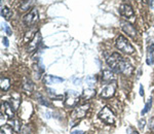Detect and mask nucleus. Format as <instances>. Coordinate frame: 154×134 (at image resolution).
Wrapping results in <instances>:
<instances>
[{"label":"nucleus","instance_id":"1","mask_svg":"<svg viewBox=\"0 0 154 134\" xmlns=\"http://www.w3.org/2000/svg\"><path fill=\"white\" fill-rule=\"evenodd\" d=\"M107 64L110 69L115 73H122L123 75L130 76L134 71L133 66L123 59V57L118 53H113L107 59Z\"/></svg>","mask_w":154,"mask_h":134},{"label":"nucleus","instance_id":"2","mask_svg":"<svg viewBox=\"0 0 154 134\" xmlns=\"http://www.w3.org/2000/svg\"><path fill=\"white\" fill-rule=\"evenodd\" d=\"M115 46L119 51H122L125 54H133L135 52L134 46L123 35H119L115 40Z\"/></svg>","mask_w":154,"mask_h":134},{"label":"nucleus","instance_id":"3","mask_svg":"<svg viewBox=\"0 0 154 134\" xmlns=\"http://www.w3.org/2000/svg\"><path fill=\"white\" fill-rule=\"evenodd\" d=\"M99 119L104 122L107 125H113L114 122H115V116H114V113H112V110L109 107H104L100 113H99Z\"/></svg>","mask_w":154,"mask_h":134},{"label":"nucleus","instance_id":"4","mask_svg":"<svg viewBox=\"0 0 154 134\" xmlns=\"http://www.w3.org/2000/svg\"><path fill=\"white\" fill-rule=\"evenodd\" d=\"M89 108V104L85 103V104H81V105L77 106L75 110L72 113V120L73 121H79L81 119H83L85 116L86 113H88Z\"/></svg>","mask_w":154,"mask_h":134},{"label":"nucleus","instance_id":"5","mask_svg":"<svg viewBox=\"0 0 154 134\" xmlns=\"http://www.w3.org/2000/svg\"><path fill=\"white\" fill-rule=\"evenodd\" d=\"M79 101V96L77 94V92L73 90L67 91L66 96H65V105L67 107H73L75 106Z\"/></svg>","mask_w":154,"mask_h":134},{"label":"nucleus","instance_id":"6","mask_svg":"<svg viewBox=\"0 0 154 134\" xmlns=\"http://www.w3.org/2000/svg\"><path fill=\"white\" fill-rule=\"evenodd\" d=\"M38 11L36 8H32L28 14L24 16L23 21L25 25H27V26H32L38 21Z\"/></svg>","mask_w":154,"mask_h":134},{"label":"nucleus","instance_id":"7","mask_svg":"<svg viewBox=\"0 0 154 134\" xmlns=\"http://www.w3.org/2000/svg\"><path fill=\"white\" fill-rule=\"evenodd\" d=\"M115 90H116V81H114L112 83L108 84V85H105V87L101 91V96L103 98H110L114 95Z\"/></svg>","mask_w":154,"mask_h":134},{"label":"nucleus","instance_id":"8","mask_svg":"<svg viewBox=\"0 0 154 134\" xmlns=\"http://www.w3.org/2000/svg\"><path fill=\"white\" fill-rule=\"evenodd\" d=\"M118 11L121 16L125 17L126 19H131L135 16V11H134L133 7H131L130 4H121V5L119 6Z\"/></svg>","mask_w":154,"mask_h":134},{"label":"nucleus","instance_id":"9","mask_svg":"<svg viewBox=\"0 0 154 134\" xmlns=\"http://www.w3.org/2000/svg\"><path fill=\"white\" fill-rule=\"evenodd\" d=\"M114 81H116V75L114 73V71L109 70V69H106V70L103 71V74H102V83H103V85H108V84L112 83Z\"/></svg>","mask_w":154,"mask_h":134},{"label":"nucleus","instance_id":"10","mask_svg":"<svg viewBox=\"0 0 154 134\" xmlns=\"http://www.w3.org/2000/svg\"><path fill=\"white\" fill-rule=\"evenodd\" d=\"M121 25H122V26H121L122 30L125 31L128 36L133 37V38L137 36V30H136V28L131 23H126V22H123V23L121 24Z\"/></svg>","mask_w":154,"mask_h":134},{"label":"nucleus","instance_id":"11","mask_svg":"<svg viewBox=\"0 0 154 134\" xmlns=\"http://www.w3.org/2000/svg\"><path fill=\"white\" fill-rule=\"evenodd\" d=\"M14 108H12V106L11 105V103L9 102H3L2 103V113H4V115H5L7 118L9 119H14Z\"/></svg>","mask_w":154,"mask_h":134},{"label":"nucleus","instance_id":"12","mask_svg":"<svg viewBox=\"0 0 154 134\" xmlns=\"http://www.w3.org/2000/svg\"><path fill=\"white\" fill-rule=\"evenodd\" d=\"M40 41H41V36H40V34L39 33H36L35 34V36L32 38V40L29 43V46H28V51L29 52H32V51H34L37 46H38V44L40 43Z\"/></svg>","mask_w":154,"mask_h":134},{"label":"nucleus","instance_id":"13","mask_svg":"<svg viewBox=\"0 0 154 134\" xmlns=\"http://www.w3.org/2000/svg\"><path fill=\"white\" fill-rule=\"evenodd\" d=\"M64 81V79L62 78H58V76H54V75H45L44 78V83L46 85H51V84H59Z\"/></svg>","mask_w":154,"mask_h":134},{"label":"nucleus","instance_id":"14","mask_svg":"<svg viewBox=\"0 0 154 134\" xmlns=\"http://www.w3.org/2000/svg\"><path fill=\"white\" fill-rule=\"evenodd\" d=\"M154 62V43H151L147 49V63L150 65Z\"/></svg>","mask_w":154,"mask_h":134},{"label":"nucleus","instance_id":"15","mask_svg":"<svg viewBox=\"0 0 154 134\" xmlns=\"http://www.w3.org/2000/svg\"><path fill=\"white\" fill-rule=\"evenodd\" d=\"M9 126L14 129V131H16V132H20V131H21V127H22V123L19 119L14 118V119H11V123H9Z\"/></svg>","mask_w":154,"mask_h":134},{"label":"nucleus","instance_id":"16","mask_svg":"<svg viewBox=\"0 0 154 134\" xmlns=\"http://www.w3.org/2000/svg\"><path fill=\"white\" fill-rule=\"evenodd\" d=\"M33 88H34V85L31 79H28V78L25 79L24 84H23V90L26 92V93H31V92L33 91Z\"/></svg>","mask_w":154,"mask_h":134},{"label":"nucleus","instance_id":"17","mask_svg":"<svg viewBox=\"0 0 154 134\" xmlns=\"http://www.w3.org/2000/svg\"><path fill=\"white\" fill-rule=\"evenodd\" d=\"M95 95H96V91L94 90L93 88H89V89H88V90H84L83 91L82 98L83 99H86V100H88V99L93 98Z\"/></svg>","mask_w":154,"mask_h":134},{"label":"nucleus","instance_id":"18","mask_svg":"<svg viewBox=\"0 0 154 134\" xmlns=\"http://www.w3.org/2000/svg\"><path fill=\"white\" fill-rule=\"evenodd\" d=\"M0 86H1V90L2 91H7L11 87V81H9L7 78H1V81H0Z\"/></svg>","mask_w":154,"mask_h":134},{"label":"nucleus","instance_id":"19","mask_svg":"<svg viewBox=\"0 0 154 134\" xmlns=\"http://www.w3.org/2000/svg\"><path fill=\"white\" fill-rule=\"evenodd\" d=\"M11 14H12V12L11 9L8 8L7 6H4V7H2V9H1V16L3 17L5 20H9L11 19Z\"/></svg>","mask_w":154,"mask_h":134},{"label":"nucleus","instance_id":"20","mask_svg":"<svg viewBox=\"0 0 154 134\" xmlns=\"http://www.w3.org/2000/svg\"><path fill=\"white\" fill-rule=\"evenodd\" d=\"M152 107V97L149 99V101L147 103L145 104V107H144V110L141 111V113H142V116H144L145 113H147L149 110H150V108Z\"/></svg>","mask_w":154,"mask_h":134},{"label":"nucleus","instance_id":"21","mask_svg":"<svg viewBox=\"0 0 154 134\" xmlns=\"http://www.w3.org/2000/svg\"><path fill=\"white\" fill-rule=\"evenodd\" d=\"M9 103H11V105L12 106V108H14V110H17L19 108L20 104H21V100H20V99H14V98H11V101H9Z\"/></svg>","mask_w":154,"mask_h":134},{"label":"nucleus","instance_id":"22","mask_svg":"<svg viewBox=\"0 0 154 134\" xmlns=\"http://www.w3.org/2000/svg\"><path fill=\"white\" fill-rule=\"evenodd\" d=\"M12 129L11 126L8 125H4L1 127V132H0V134H12Z\"/></svg>","mask_w":154,"mask_h":134},{"label":"nucleus","instance_id":"23","mask_svg":"<svg viewBox=\"0 0 154 134\" xmlns=\"http://www.w3.org/2000/svg\"><path fill=\"white\" fill-rule=\"evenodd\" d=\"M86 83L88 84L89 88H93L96 84V78L94 76H88V78H86Z\"/></svg>","mask_w":154,"mask_h":134},{"label":"nucleus","instance_id":"24","mask_svg":"<svg viewBox=\"0 0 154 134\" xmlns=\"http://www.w3.org/2000/svg\"><path fill=\"white\" fill-rule=\"evenodd\" d=\"M6 118H7V116L1 113V116H0V124H1V127H2V126H4V124H5Z\"/></svg>","mask_w":154,"mask_h":134},{"label":"nucleus","instance_id":"25","mask_svg":"<svg viewBox=\"0 0 154 134\" xmlns=\"http://www.w3.org/2000/svg\"><path fill=\"white\" fill-rule=\"evenodd\" d=\"M39 102H40L42 105H45V106H51V104H49L48 101H46V99H44L43 97H39Z\"/></svg>","mask_w":154,"mask_h":134},{"label":"nucleus","instance_id":"26","mask_svg":"<svg viewBox=\"0 0 154 134\" xmlns=\"http://www.w3.org/2000/svg\"><path fill=\"white\" fill-rule=\"evenodd\" d=\"M149 129H150L152 132H154V118H152L149 122Z\"/></svg>","mask_w":154,"mask_h":134},{"label":"nucleus","instance_id":"27","mask_svg":"<svg viewBox=\"0 0 154 134\" xmlns=\"http://www.w3.org/2000/svg\"><path fill=\"white\" fill-rule=\"evenodd\" d=\"M139 127H140V129L141 130H143L144 129V127H145V121L143 120H140V122H139Z\"/></svg>","mask_w":154,"mask_h":134},{"label":"nucleus","instance_id":"28","mask_svg":"<svg viewBox=\"0 0 154 134\" xmlns=\"http://www.w3.org/2000/svg\"><path fill=\"white\" fill-rule=\"evenodd\" d=\"M4 28H5V31H6V34L7 35H11V30L7 25H4Z\"/></svg>","mask_w":154,"mask_h":134},{"label":"nucleus","instance_id":"29","mask_svg":"<svg viewBox=\"0 0 154 134\" xmlns=\"http://www.w3.org/2000/svg\"><path fill=\"white\" fill-rule=\"evenodd\" d=\"M2 41H3V44H4V46H8V39H7L6 38V37H3V39H2Z\"/></svg>","mask_w":154,"mask_h":134},{"label":"nucleus","instance_id":"30","mask_svg":"<svg viewBox=\"0 0 154 134\" xmlns=\"http://www.w3.org/2000/svg\"><path fill=\"white\" fill-rule=\"evenodd\" d=\"M70 134H84V133H83V131H81V130H77V131H73V132Z\"/></svg>","mask_w":154,"mask_h":134},{"label":"nucleus","instance_id":"31","mask_svg":"<svg viewBox=\"0 0 154 134\" xmlns=\"http://www.w3.org/2000/svg\"><path fill=\"white\" fill-rule=\"evenodd\" d=\"M140 95L144 96V90H143V86L142 85L140 86Z\"/></svg>","mask_w":154,"mask_h":134},{"label":"nucleus","instance_id":"32","mask_svg":"<svg viewBox=\"0 0 154 134\" xmlns=\"http://www.w3.org/2000/svg\"><path fill=\"white\" fill-rule=\"evenodd\" d=\"M131 134H139L138 132H137V131H134V132H131Z\"/></svg>","mask_w":154,"mask_h":134},{"label":"nucleus","instance_id":"33","mask_svg":"<svg viewBox=\"0 0 154 134\" xmlns=\"http://www.w3.org/2000/svg\"><path fill=\"white\" fill-rule=\"evenodd\" d=\"M21 1H22V2H26L27 0H21Z\"/></svg>","mask_w":154,"mask_h":134}]
</instances>
